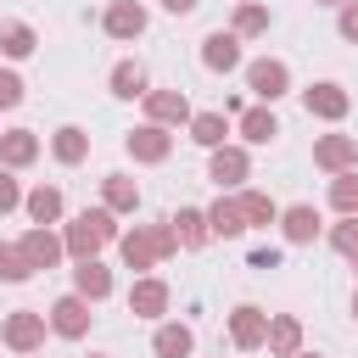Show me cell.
I'll use <instances>...</instances> for the list:
<instances>
[{
	"label": "cell",
	"mask_w": 358,
	"mask_h": 358,
	"mask_svg": "<svg viewBox=\"0 0 358 358\" xmlns=\"http://www.w3.org/2000/svg\"><path fill=\"white\" fill-rule=\"evenodd\" d=\"M117 252H123V268L145 274L179 252V235H173V224H134L129 235H117Z\"/></svg>",
	"instance_id": "6da1fadb"
},
{
	"label": "cell",
	"mask_w": 358,
	"mask_h": 358,
	"mask_svg": "<svg viewBox=\"0 0 358 358\" xmlns=\"http://www.w3.org/2000/svg\"><path fill=\"white\" fill-rule=\"evenodd\" d=\"M62 241H67V257H95L101 246L117 241V213H112V207H84V213L62 229Z\"/></svg>",
	"instance_id": "7a4b0ae2"
},
{
	"label": "cell",
	"mask_w": 358,
	"mask_h": 358,
	"mask_svg": "<svg viewBox=\"0 0 358 358\" xmlns=\"http://www.w3.org/2000/svg\"><path fill=\"white\" fill-rule=\"evenodd\" d=\"M45 330H50V313H39V308H17V313H6L0 341H6L17 358H28V352L45 347Z\"/></svg>",
	"instance_id": "3957f363"
},
{
	"label": "cell",
	"mask_w": 358,
	"mask_h": 358,
	"mask_svg": "<svg viewBox=\"0 0 358 358\" xmlns=\"http://www.w3.org/2000/svg\"><path fill=\"white\" fill-rule=\"evenodd\" d=\"M246 90H252L263 106H274L280 95H291V67H285L280 56H263V62L246 67Z\"/></svg>",
	"instance_id": "277c9868"
},
{
	"label": "cell",
	"mask_w": 358,
	"mask_h": 358,
	"mask_svg": "<svg viewBox=\"0 0 358 358\" xmlns=\"http://www.w3.org/2000/svg\"><path fill=\"white\" fill-rule=\"evenodd\" d=\"M313 168H324V173L358 168V134H319L313 140Z\"/></svg>",
	"instance_id": "5b68a950"
},
{
	"label": "cell",
	"mask_w": 358,
	"mask_h": 358,
	"mask_svg": "<svg viewBox=\"0 0 358 358\" xmlns=\"http://www.w3.org/2000/svg\"><path fill=\"white\" fill-rule=\"evenodd\" d=\"M207 179H213L218 190H241V185L252 179V157H246L241 145H218L213 162H207Z\"/></svg>",
	"instance_id": "8992f818"
},
{
	"label": "cell",
	"mask_w": 358,
	"mask_h": 358,
	"mask_svg": "<svg viewBox=\"0 0 358 358\" xmlns=\"http://www.w3.org/2000/svg\"><path fill=\"white\" fill-rule=\"evenodd\" d=\"M302 106H308V117H324V123H341L347 117V106H352V95L341 90V84H308L302 90Z\"/></svg>",
	"instance_id": "52a82bcc"
},
{
	"label": "cell",
	"mask_w": 358,
	"mask_h": 358,
	"mask_svg": "<svg viewBox=\"0 0 358 358\" xmlns=\"http://www.w3.org/2000/svg\"><path fill=\"white\" fill-rule=\"evenodd\" d=\"M190 117H196V112H190L185 90H145V123L179 129V123H190Z\"/></svg>",
	"instance_id": "ba28073f"
},
{
	"label": "cell",
	"mask_w": 358,
	"mask_h": 358,
	"mask_svg": "<svg viewBox=\"0 0 358 358\" xmlns=\"http://www.w3.org/2000/svg\"><path fill=\"white\" fill-rule=\"evenodd\" d=\"M17 246H22V257H28L34 268H56V263L67 257V241H62V235H56L50 224H34V229H28V235H22Z\"/></svg>",
	"instance_id": "9c48e42d"
},
{
	"label": "cell",
	"mask_w": 358,
	"mask_h": 358,
	"mask_svg": "<svg viewBox=\"0 0 358 358\" xmlns=\"http://www.w3.org/2000/svg\"><path fill=\"white\" fill-rule=\"evenodd\" d=\"M50 330L67 336V341H78V336L90 330V296H78V291L56 296V302H50Z\"/></svg>",
	"instance_id": "30bf717a"
},
{
	"label": "cell",
	"mask_w": 358,
	"mask_h": 358,
	"mask_svg": "<svg viewBox=\"0 0 358 358\" xmlns=\"http://www.w3.org/2000/svg\"><path fill=\"white\" fill-rule=\"evenodd\" d=\"M229 341H235L241 352H257V347L268 341V313L252 308V302H241V308L229 313Z\"/></svg>",
	"instance_id": "8fae6325"
},
{
	"label": "cell",
	"mask_w": 358,
	"mask_h": 358,
	"mask_svg": "<svg viewBox=\"0 0 358 358\" xmlns=\"http://www.w3.org/2000/svg\"><path fill=\"white\" fill-rule=\"evenodd\" d=\"M201 67H207V73H235V67H241V34H235V28L207 34V39H201Z\"/></svg>",
	"instance_id": "7c38bea8"
},
{
	"label": "cell",
	"mask_w": 358,
	"mask_h": 358,
	"mask_svg": "<svg viewBox=\"0 0 358 358\" xmlns=\"http://www.w3.org/2000/svg\"><path fill=\"white\" fill-rule=\"evenodd\" d=\"M129 157L134 162H168V151H173V134L162 129V123H140V129H129Z\"/></svg>",
	"instance_id": "4fadbf2b"
},
{
	"label": "cell",
	"mask_w": 358,
	"mask_h": 358,
	"mask_svg": "<svg viewBox=\"0 0 358 358\" xmlns=\"http://www.w3.org/2000/svg\"><path fill=\"white\" fill-rule=\"evenodd\" d=\"M280 229H285V241H291V246H313V241L324 235V218H319V207H313V201H296V207H285V213H280Z\"/></svg>",
	"instance_id": "5bb4252c"
},
{
	"label": "cell",
	"mask_w": 358,
	"mask_h": 358,
	"mask_svg": "<svg viewBox=\"0 0 358 358\" xmlns=\"http://www.w3.org/2000/svg\"><path fill=\"white\" fill-rule=\"evenodd\" d=\"M101 28H106V39H140L145 34V6L140 0H112Z\"/></svg>",
	"instance_id": "9a60e30c"
},
{
	"label": "cell",
	"mask_w": 358,
	"mask_h": 358,
	"mask_svg": "<svg viewBox=\"0 0 358 358\" xmlns=\"http://www.w3.org/2000/svg\"><path fill=\"white\" fill-rule=\"evenodd\" d=\"M129 313H134V319H162V313H168V285H162L157 274H140V280L129 285Z\"/></svg>",
	"instance_id": "2e32d148"
},
{
	"label": "cell",
	"mask_w": 358,
	"mask_h": 358,
	"mask_svg": "<svg viewBox=\"0 0 358 358\" xmlns=\"http://www.w3.org/2000/svg\"><path fill=\"white\" fill-rule=\"evenodd\" d=\"M73 291L90 296V302H106V296H112V268H106L101 257H78V268H73Z\"/></svg>",
	"instance_id": "e0dca14e"
},
{
	"label": "cell",
	"mask_w": 358,
	"mask_h": 358,
	"mask_svg": "<svg viewBox=\"0 0 358 358\" xmlns=\"http://www.w3.org/2000/svg\"><path fill=\"white\" fill-rule=\"evenodd\" d=\"M235 129H241V140L246 145H268L274 134H280V117L257 101V106H246V112H235Z\"/></svg>",
	"instance_id": "ac0fdd59"
},
{
	"label": "cell",
	"mask_w": 358,
	"mask_h": 358,
	"mask_svg": "<svg viewBox=\"0 0 358 358\" xmlns=\"http://www.w3.org/2000/svg\"><path fill=\"white\" fill-rule=\"evenodd\" d=\"M207 229H213L218 241H241V235H246V213H241V201H235V196H218V201L207 207Z\"/></svg>",
	"instance_id": "d6986e66"
},
{
	"label": "cell",
	"mask_w": 358,
	"mask_h": 358,
	"mask_svg": "<svg viewBox=\"0 0 358 358\" xmlns=\"http://www.w3.org/2000/svg\"><path fill=\"white\" fill-rule=\"evenodd\" d=\"M263 347H268L274 358H296V352H302V319H296V313H274Z\"/></svg>",
	"instance_id": "ffe728a7"
},
{
	"label": "cell",
	"mask_w": 358,
	"mask_h": 358,
	"mask_svg": "<svg viewBox=\"0 0 358 358\" xmlns=\"http://www.w3.org/2000/svg\"><path fill=\"white\" fill-rule=\"evenodd\" d=\"M168 224H173V235H179V246H185V252H196V246H207V241H213V229H207V207H179Z\"/></svg>",
	"instance_id": "44dd1931"
},
{
	"label": "cell",
	"mask_w": 358,
	"mask_h": 358,
	"mask_svg": "<svg viewBox=\"0 0 358 358\" xmlns=\"http://www.w3.org/2000/svg\"><path fill=\"white\" fill-rule=\"evenodd\" d=\"M39 157V134L34 129H6L0 134V168H28Z\"/></svg>",
	"instance_id": "7402d4cb"
},
{
	"label": "cell",
	"mask_w": 358,
	"mask_h": 358,
	"mask_svg": "<svg viewBox=\"0 0 358 358\" xmlns=\"http://www.w3.org/2000/svg\"><path fill=\"white\" fill-rule=\"evenodd\" d=\"M151 352H157V358H190V352H196V330L168 319V324H157V336H151Z\"/></svg>",
	"instance_id": "603a6c76"
},
{
	"label": "cell",
	"mask_w": 358,
	"mask_h": 358,
	"mask_svg": "<svg viewBox=\"0 0 358 358\" xmlns=\"http://www.w3.org/2000/svg\"><path fill=\"white\" fill-rule=\"evenodd\" d=\"M22 213H28L34 224H56V218L67 213V201H62V190H56V185H34V190L22 196Z\"/></svg>",
	"instance_id": "cb8c5ba5"
},
{
	"label": "cell",
	"mask_w": 358,
	"mask_h": 358,
	"mask_svg": "<svg viewBox=\"0 0 358 358\" xmlns=\"http://www.w3.org/2000/svg\"><path fill=\"white\" fill-rule=\"evenodd\" d=\"M101 207H112V213H134V207H140V185H134L129 173H106V179H101Z\"/></svg>",
	"instance_id": "d4e9b609"
},
{
	"label": "cell",
	"mask_w": 358,
	"mask_h": 358,
	"mask_svg": "<svg viewBox=\"0 0 358 358\" xmlns=\"http://www.w3.org/2000/svg\"><path fill=\"white\" fill-rule=\"evenodd\" d=\"M106 84H112L117 101H145V67H140V62H117Z\"/></svg>",
	"instance_id": "484cf974"
},
{
	"label": "cell",
	"mask_w": 358,
	"mask_h": 358,
	"mask_svg": "<svg viewBox=\"0 0 358 358\" xmlns=\"http://www.w3.org/2000/svg\"><path fill=\"white\" fill-rule=\"evenodd\" d=\"M185 129H190V140H196V145L218 151V145H224V134H229V117H224V112H196Z\"/></svg>",
	"instance_id": "4316f807"
},
{
	"label": "cell",
	"mask_w": 358,
	"mask_h": 358,
	"mask_svg": "<svg viewBox=\"0 0 358 358\" xmlns=\"http://www.w3.org/2000/svg\"><path fill=\"white\" fill-rule=\"evenodd\" d=\"M268 22H274V17H268V6H257V0H235V22H229V28H235L241 39L268 34Z\"/></svg>",
	"instance_id": "83f0119b"
},
{
	"label": "cell",
	"mask_w": 358,
	"mask_h": 358,
	"mask_svg": "<svg viewBox=\"0 0 358 358\" xmlns=\"http://www.w3.org/2000/svg\"><path fill=\"white\" fill-rule=\"evenodd\" d=\"M50 151H56V162H84L90 157V134L78 129V123H67V129H56V140H50Z\"/></svg>",
	"instance_id": "f1b7e54d"
},
{
	"label": "cell",
	"mask_w": 358,
	"mask_h": 358,
	"mask_svg": "<svg viewBox=\"0 0 358 358\" xmlns=\"http://www.w3.org/2000/svg\"><path fill=\"white\" fill-rule=\"evenodd\" d=\"M235 201H241V213H246V229H268V224H280V207H274L263 190H241Z\"/></svg>",
	"instance_id": "f546056e"
},
{
	"label": "cell",
	"mask_w": 358,
	"mask_h": 358,
	"mask_svg": "<svg viewBox=\"0 0 358 358\" xmlns=\"http://www.w3.org/2000/svg\"><path fill=\"white\" fill-rule=\"evenodd\" d=\"M34 45H39V34L28 22H0V56L22 62V56H34Z\"/></svg>",
	"instance_id": "4dcf8cb0"
},
{
	"label": "cell",
	"mask_w": 358,
	"mask_h": 358,
	"mask_svg": "<svg viewBox=\"0 0 358 358\" xmlns=\"http://www.w3.org/2000/svg\"><path fill=\"white\" fill-rule=\"evenodd\" d=\"M28 274H34V263L22 257V246H17V241H0V280H6V285H22Z\"/></svg>",
	"instance_id": "1f68e13d"
},
{
	"label": "cell",
	"mask_w": 358,
	"mask_h": 358,
	"mask_svg": "<svg viewBox=\"0 0 358 358\" xmlns=\"http://www.w3.org/2000/svg\"><path fill=\"white\" fill-rule=\"evenodd\" d=\"M330 207L336 213H358V168L330 173Z\"/></svg>",
	"instance_id": "d6a6232c"
},
{
	"label": "cell",
	"mask_w": 358,
	"mask_h": 358,
	"mask_svg": "<svg viewBox=\"0 0 358 358\" xmlns=\"http://www.w3.org/2000/svg\"><path fill=\"white\" fill-rule=\"evenodd\" d=\"M330 246L341 257H358V213H341V224L330 229Z\"/></svg>",
	"instance_id": "836d02e7"
},
{
	"label": "cell",
	"mask_w": 358,
	"mask_h": 358,
	"mask_svg": "<svg viewBox=\"0 0 358 358\" xmlns=\"http://www.w3.org/2000/svg\"><path fill=\"white\" fill-rule=\"evenodd\" d=\"M22 207V185H17V168H0V218Z\"/></svg>",
	"instance_id": "e575fe53"
},
{
	"label": "cell",
	"mask_w": 358,
	"mask_h": 358,
	"mask_svg": "<svg viewBox=\"0 0 358 358\" xmlns=\"http://www.w3.org/2000/svg\"><path fill=\"white\" fill-rule=\"evenodd\" d=\"M11 106H22V78L11 67H0V112H11Z\"/></svg>",
	"instance_id": "d590c367"
},
{
	"label": "cell",
	"mask_w": 358,
	"mask_h": 358,
	"mask_svg": "<svg viewBox=\"0 0 358 358\" xmlns=\"http://www.w3.org/2000/svg\"><path fill=\"white\" fill-rule=\"evenodd\" d=\"M336 28H341V39H352V45H358V0H347V6H341Z\"/></svg>",
	"instance_id": "8d00e7d4"
},
{
	"label": "cell",
	"mask_w": 358,
	"mask_h": 358,
	"mask_svg": "<svg viewBox=\"0 0 358 358\" xmlns=\"http://www.w3.org/2000/svg\"><path fill=\"white\" fill-rule=\"evenodd\" d=\"M252 268H280V252H274V246H263V252H252Z\"/></svg>",
	"instance_id": "74e56055"
},
{
	"label": "cell",
	"mask_w": 358,
	"mask_h": 358,
	"mask_svg": "<svg viewBox=\"0 0 358 358\" xmlns=\"http://www.w3.org/2000/svg\"><path fill=\"white\" fill-rule=\"evenodd\" d=\"M201 0H162V11H173V17H190Z\"/></svg>",
	"instance_id": "f35d334b"
},
{
	"label": "cell",
	"mask_w": 358,
	"mask_h": 358,
	"mask_svg": "<svg viewBox=\"0 0 358 358\" xmlns=\"http://www.w3.org/2000/svg\"><path fill=\"white\" fill-rule=\"evenodd\" d=\"M319 6H347V0H319Z\"/></svg>",
	"instance_id": "ab89813d"
},
{
	"label": "cell",
	"mask_w": 358,
	"mask_h": 358,
	"mask_svg": "<svg viewBox=\"0 0 358 358\" xmlns=\"http://www.w3.org/2000/svg\"><path fill=\"white\" fill-rule=\"evenodd\" d=\"M352 319H358V296H352Z\"/></svg>",
	"instance_id": "60d3db41"
},
{
	"label": "cell",
	"mask_w": 358,
	"mask_h": 358,
	"mask_svg": "<svg viewBox=\"0 0 358 358\" xmlns=\"http://www.w3.org/2000/svg\"><path fill=\"white\" fill-rule=\"evenodd\" d=\"M296 358H319V352H296Z\"/></svg>",
	"instance_id": "b9f144b4"
},
{
	"label": "cell",
	"mask_w": 358,
	"mask_h": 358,
	"mask_svg": "<svg viewBox=\"0 0 358 358\" xmlns=\"http://www.w3.org/2000/svg\"><path fill=\"white\" fill-rule=\"evenodd\" d=\"M352 268H358V257H352Z\"/></svg>",
	"instance_id": "7bdbcfd3"
},
{
	"label": "cell",
	"mask_w": 358,
	"mask_h": 358,
	"mask_svg": "<svg viewBox=\"0 0 358 358\" xmlns=\"http://www.w3.org/2000/svg\"><path fill=\"white\" fill-rule=\"evenodd\" d=\"M90 358H101V352H90Z\"/></svg>",
	"instance_id": "ee69618b"
},
{
	"label": "cell",
	"mask_w": 358,
	"mask_h": 358,
	"mask_svg": "<svg viewBox=\"0 0 358 358\" xmlns=\"http://www.w3.org/2000/svg\"><path fill=\"white\" fill-rule=\"evenodd\" d=\"M28 358H39V352H28Z\"/></svg>",
	"instance_id": "f6af8a7d"
}]
</instances>
